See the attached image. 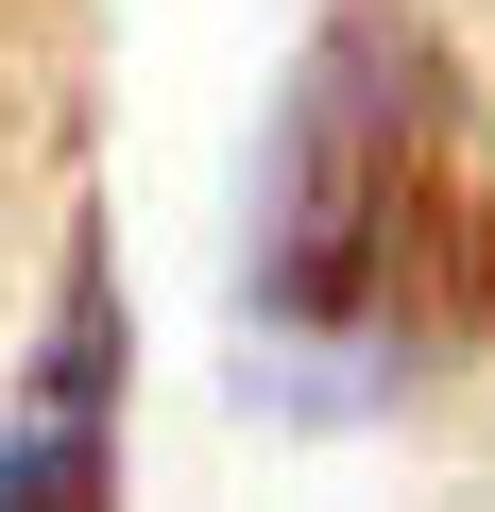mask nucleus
I'll list each match as a JSON object with an SVG mask.
<instances>
[{
	"instance_id": "nucleus-1",
	"label": "nucleus",
	"mask_w": 495,
	"mask_h": 512,
	"mask_svg": "<svg viewBox=\"0 0 495 512\" xmlns=\"http://www.w3.org/2000/svg\"><path fill=\"white\" fill-rule=\"evenodd\" d=\"M257 325L325 393L427 376L495 325V137H478V86L444 69V35L393 18V0L325 18V52L274 103Z\"/></svg>"
},
{
	"instance_id": "nucleus-2",
	"label": "nucleus",
	"mask_w": 495,
	"mask_h": 512,
	"mask_svg": "<svg viewBox=\"0 0 495 512\" xmlns=\"http://www.w3.org/2000/svg\"><path fill=\"white\" fill-rule=\"evenodd\" d=\"M120 376H137V325L86 239L35 359H18V410H0V512H120Z\"/></svg>"
}]
</instances>
